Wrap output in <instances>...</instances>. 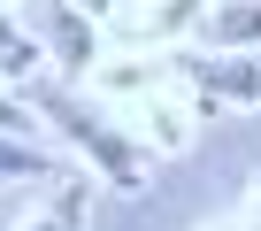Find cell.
I'll return each instance as SVG.
<instances>
[{
	"instance_id": "3",
	"label": "cell",
	"mask_w": 261,
	"mask_h": 231,
	"mask_svg": "<svg viewBox=\"0 0 261 231\" xmlns=\"http://www.w3.org/2000/svg\"><path fill=\"white\" fill-rule=\"evenodd\" d=\"M85 200H92V185H85V177H62L54 200H46V216H31V223H16V231H85Z\"/></svg>"
},
{
	"instance_id": "6",
	"label": "cell",
	"mask_w": 261,
	"mask_h": 231,
	"mask_svg": "<svg viewBox=\"0 0 261 231\" xmlns=\"http://www.w3.org/2000/svg\"><path fill=\"white\" fill-rule=\"evenodd\" d=\"M0 70H8V77L39 70V39H31V31H16L8 16H0Z\"/></svg>"
},
{
	"instance_id": "4",
	"label": "cell",
	"mask_w": 261,
	"mask_h": 231,
	"mask_svg": "<svg viewBox=\"0 0 261 231\" xmlns=\"http://www.w3.org/2000/svg\"><path fill=\"white\" fill-rule=\"evenodd\" d=\"M246 39H261V0H223L207 16V47H246Z\"/></svg>"
},
{
	"instance_id": "2",
	"label": "cell",
	"mask_w": 261,
	"mask_h": 231,
	"mask_svg": "<svg viewBox=\"0 0 261 231\" xmlns=\"http://www.w3.org/2000/svg\"><path fill=\"white\" fill-rule=\"evenodd\" d=\"M200 93L215 100H261V62H200Z\"/></svg>"
},
{
	"instance_id": "5",
	"label": "cell",
	"mask_w": 261,
	"mask_h": 231,
	"mask_svg": "<svg viewBox=\"0 0 261 231\" xmlns=\"http://www.w3.org/2000/svg\"><path fill=\"white\" fill-rule=\"evenodd\" d=\"M16 177H54V162H46V147L0 131V185H16Z\"/></svg>"
},
{
	"instance_id": "7",
	"label": "cell",
	"mask_w": 261,
	"mask_h": 231,
	"mask_svg": "<svg viewBox=\"0 0 261 231\" xmlns=\"http://www.w3.org/2000/svg\"><path fill=\"white\" fill-rule=\"evenodd\" d=\"M0 131H16V139H31V108H23V100H8V93H0Z\"/></svg>"
},
{
	"instance_id": "1",
	"label": "cell",
	"mask_w": 261,
	"mask_h": 231,
	"mask_svg": "<svg viewBox=\"0 0 261 231\" xmlns=\"http://www.w3.org/2000/svg\"><path fill=\"white\" fill-rule=\"evenodd\" d=\"M39 108L54 115V124H62V131H69V139H77V147H85V154H92V162H100L108 177H115V185H139V177H146V162L130 154V147H123V139H115L108 124H100V115H85V108H69L62 93H46Z\"/></svg>"
}]
</instances>
